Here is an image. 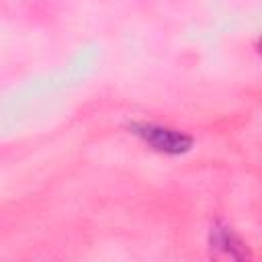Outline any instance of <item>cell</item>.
Wrapping results in <instances>:
<instances>
[{"label":"cell","mask_w":262,"mask_h":262,"mask_svg":"<svg viewBox=\"0 0 262 262\" xmlns=\"http://www.w3.org/2000/svg\"><path fill=\"white\" fill-rule=\"evenodd\" d=\"M133 129L145 143H149L154 149L164 154H182L192 143L186 133L162 125H135Z\"/></svg>","instance_id":"cell-1"}]
</instances>
